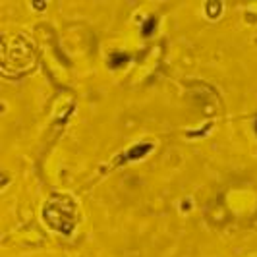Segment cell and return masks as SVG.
<instances>
[{"label":"cell","instance_id":"6da1fadb","mask_svg":"<svg viewBox=\"0 0 257 257\" xmlns=\"http://www.w3.org/2000/svg\"><path fill=\"white\" fill-rule=\"evenodd\" d=\"M128 62V56H124V54H114L112 56V66H122Z\"/></svg>","mask_w":257,"mask_h":257},{"label":"cell","instance_id":"7a4b0ae2","mask_svg":"<svg viewBox=\"0 0 257 257\" xmlns=\"http://www.w3.org/2000/svg\"><path fill=\"white\" fill-rule=\"evenodd\" d=\"M153 25H155V20H149V21H147V25L143 27V33H145V35H149V33H151V27H153Z\"/></svg>","mask_w":257,"mask_h":257}]
</instances>
